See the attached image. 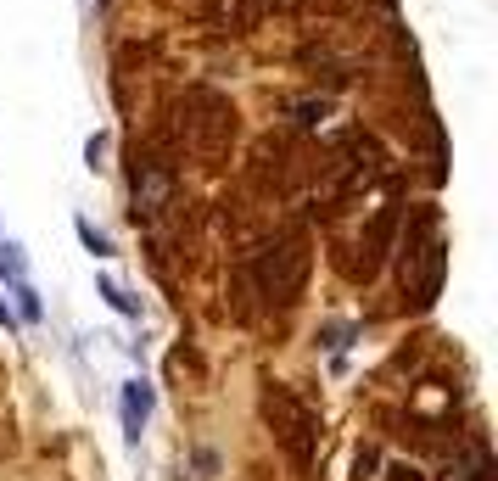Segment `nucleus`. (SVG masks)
I'll return each instance as SVG.
<instances>
[{
  "label": "nucleus",
  "mask_w": 498,
  "mask_h": 481,
  "mask_svg": "<svg viewBox=\"0 0 498 481\" xmlns=\"http://www.w3.org/2000/svg\"><path fill=\"white\" fill-rule=\"evenodd\" d=\"M308 269H314L308 236L303 230H286V236H275L263 252H252L247 280H252V292L269 303V308H291L297 297H303V285H308Z\"/></svg>",
  "instance_id": "f257e3e1"
},
{
  "label": "nucleus",
  "mask_w": 498,
  "mask_h": 481,
  "mask_svg": "<svg viewBox=\"0 0 498 481\" xmlns=\"http://www.w3.org/2000/svg\"><path fill=\"white\" fill-rule=\"evenodd\" d=\"M236 101H229L224 90L213 84H196L185 90V101H180V140L185 151H196L202 163H219V157H229V146H236Z\"/></svg>",
  "instance_id": "f03ea898"
},
{
  "label": "nucleus",
  "mask_w": 498,
  "mask_h": 481,
  "mask_svg": "<svg viewBox=\"0 0 498 481\" xmlns=\"http://www.w3.org/2000/svg\"><path fill=\"white\" fill-rule=\"evenodd\" d=\"M443 269H448V246L437 236V207H420L415 230L404 241V297H409V308H431L437 303Z\"/></svg>",
  "instance_id": "7ed1b4c3"
},
{
  "label": "nucleus",
  "mask_w": 498,
  "mask_h": 481,
  "mask_svg": "<svg viewBox=\"0 0 498 481\" xmlns=\"http://www.w3.org/2000/svg\"><path fill=\"white\" fill-rule=\"evenodd\" d=\"M263 420H269L275 442L291 454L297 470L314 465V454H319V414H314L303 398H297L291 387H280V380H269V387H263Z\"/></svg>",
  "instance_id": "20e7f679"
},
{
  "label": "nucleus",
  "mask_w": 498,
  "mask_h": 481,
  "mask_svg": "<svg viewBox=\"0 0 498 481\" xmlns=\"http://www.w3.org/2000/svg\"><path fill=\"white\" fill-rule=\"evenodd\" d=\"M386 174V151H381V140L376 135H353L337 157L325 163V190H319V202L325 207H337V202H347V197H358L370 179H381Z\"/></svg>",
  "instance_id": "39448f33"
},
{
  "label": "nucleus",
  "mask_w": 498,
  "mask_h": 481,
  "mask_svg": "<svg viewBox=\"0 0 498 481\" xmlns=\"http://www.w3.org/2000/svg\"><path fill=\"white\" fill-rule=\"evenodd\" d=\"M174 163L169 157H157V151H146V157H135V218H157L162 207L174 202Z\"/></svg>",
  "instance_id": "423d86ee"
},
{
  "label": "nucleus",
  "mask_w": 498,
  "mask_h": 481,
  "mask_svg": "<svg viewBox=\"0 0 498 481\" xmlns=\"http://www.w3.org/2000/svg\"><path fill=\"white\" fill-rule=\"evenodd\" d=\"M146 414H151V387L146 380H123V437L129 442H141Z\"/></svg>",
  "instance_id": "0eeeda50"
},
{
  "label": "nucleus",
  "mask_w": 498,
  "mask_h": 481,
  "mask_svg": "<svg viewBox=\"0 0 498 481\" xmlns=\"http://www.w3.org/2000/svg\"><path fill=\"white\" fill-rule=\"evenodd\" d=\"M275 6H280V0H224V6H219V23L229 28V34H241V28L263 23Z\"/></svg>",
  "instance_id": "6e6552de"
},
{
  "label": "nucleus",
  "mask_w": 498,
  "mask_h": 481,
  "mask_svg": "<svg viewBox=\"0 0 498 481\" xmlns=\"http://www.w3.org/2000/svg\"><path fill=\"white\" fill-rule=\"evenodd\" d=\"M12 297H17V313L28 319V325H40V313H45V308H40V292H34V285L17 280V285H12Z\"/></svg>",
  "instance_id": "1a4fd4ad"
},
{
  "label": "nucleus",
  "mask_w": 498,
  "mask_h": 481,
  "mask_svg": "<svg viewBox=\"0 0 498 481\" xmlns=\"http://www.w3.org/2000/svg\"><path fill=\"white\" fill-rule=\"evenodd\" d=\"M73 230H79V241L90 246V258H112V241H107L102 230H95L90 218H73Z\"/></svg>",
  "instance_id": "9d476101"
},
{
  "label": "nucleus",
  "mask_w": 498,
  "mask_h": 481,
  "mask_svg": "<svg viewBox=\"0 0 498 481\" xmlns=\"http://www.w3.org/2000/svg\"><path fill=\"white\" fill-rule=\"evenodd\" d=\"M0 274H6L12 285H17V280H28V264H23V246H17V241L0 246Z\"/></svg>",
  "instance_id": "9b49d317"
},
{
  "label": "nucleus",
  "mask_w": 498,
  "mask_h": 481,
  "mask_svg": "<svg viewBox=\"0 0 498 481\" xmlns=\"http://www.w3.org/2000/svg\"><path fill=\"white\" fill-rule=\"evenodd\" d=\"M325 112H330V101H297L291 107V123H297V130H314Z\"/></svg>",
  "instance_id": "f8f14e48"
},
{
  "label": "nucleus",
  "mask_w": 498,
  "mask_h": 481,
  "mask_svg": "<svg viewBox=\"0 0 498 481\" xmlns=\"http://www.w3.org/2000/svg\"><path fill=\"white\" fill-rule=\"evenodd\" d=\"M102 297H107V303H112L118 313H129V319L141 313V308H135V297H123V285H112V280H102Z\"/></svg>",
  "instance_id": "ddd939ff"
}]
</instances>
